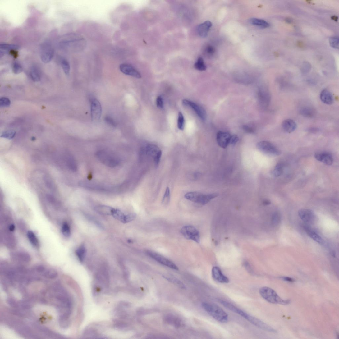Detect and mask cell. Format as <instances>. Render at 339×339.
<instances>
[{
    "instance_id": "cell-20",
    "label": "cell",
    "mask_w": 339,
    "mask_h": 339,
    "mask_svg": "<svg viewBox=\"0 0 339 339\" xmlns=\"http://www.w3.org/2000/svg\"><path fill=\"white\" fill-rule=\"evenodd\" d=\"M165 321L169 324L176 328H179L183 325V323L180 318L173 315H169L165 318Z\"/></svg>"
},
{
    "instance_id": "cell-18",
    "label": "cell",
    "mask_w": 339,
    "mask_h": 339,
    "mask_svg": "<svg viewBox=\"0 0 339 339\" xmlns=\"http://www.w3.org/2000/svg\"><path fill=\"white\" fill-rule=\"evenodd\" d=\"M304 228L308 236L313 240L321 245L323 244V241L322 237L317 234V232L312 229L309 226L307 225L305 226H304Z\"/></svg>"
},
{
    "instance_id": "cell-35",
    "label": "cell",
    "mask_w": 339,
    "mask_h": 339,
    "mask_svg": "<svg viewBox=\"0 0 339 339\" xmlns=\"http://www.w3.org/2000/svg\"><path fill=\"white\" fill-rule=\"evenodd\" d=\"M16 134V131L13 130H9L2 133L1 137L9 139H13Z\"/></svg>"
},
{
    "instance_id": "cell-47",
    "label": "cell",
    "mask_w": 339,
    "mask_h": 339,
    "mask_svg": "<svg viewBox=\"0 0 339 339\" xmlns=\"http://www.w3.org/2000/svg\"><path fill=\"white\" fill-rule=\"evenodd\" d=\"M105 120L108 124L111 126L115 127L117 126V124H116L114 120L109 116H107L105 118Z\"/></svg>"
},
{
    "instance_id": "cell-42",
    "label": "cell",
    "mask_w": 339,
    "mask_h": 339,
    "mask_svg": "<svg viewBox=\"0 0 339 339\" xmlns=\"http://www.w3.org/2000/svg\"><path fill=\"white\" fill-rule=\"evenodd\" d=\"M19 259L24 261H30V255L26 253L20 252L18 253V254Z\"/></svg>"
},
{
    "instance_id": "cell-9",
    "label": "cell",
    "mask_w": 339,
    "mask_h": 339,
    "mask_svg": "<svg viewBox=\"0 0 339 339\" xmlns=\"http://www.w3.org/2000/svg\"><path fill=\"white\" fill-rule=\"evenodd\" d=\"M144 151L146 155L153 158L156 165L159 164L162 152L157 146L152 144H148L145 148Z\"/></svg>"
},
{
    "instance_id": "cell-53",
    "label": "cell",
    "mask_w": 339,
    "mask_h": 339,
    "mask_svg": "<svg viewBox=\"0 0 339 339\" xmlns=\"http://www.w3.org/2000/svg\"><path fill=\"white\" fill-rule=\"evenodd\" d=\"M15 229V226L13 224H11L10 225L9 227V230L10 231H13Z\"/></svg>"
},
{
    "instance_id": "cell-12",
    "label": "cell",
    "mask_w": 339,
    "mask_h": 339,
    "mask_svg": "<svg viewBox=\"0 0 339 339\" xmlns=\"http://www.w3.org/2000/svg\"><path fill=\"white\" fill-rule=\"evenodd\" d=\"M120 69L123 74L134 77L140 79L141 76L138 71L131 65L124 63L120 66Z\"/></svg>"
},
{
    "instance_id": "cell-43",
    "label": "cell",
    "mask_w": 339,
    "mask_h": 339,
    "mask_svg": "<svg viewBox=\"0 0 339 339\" xmlns=\"http://www.w3.org/2000/svg\"><path fill=\"white\" fill-rule=\"evenodd\" d=\"M23 68L19 64L15 63L13 66V71L15 74H19L22 72Z\"/></svg>"
},
{
    "instance_id": "cell-17",
    "label": "cell",
    "mask_w": 339,
    "mask_h": 339,
    "mask_svg": "<svg viewBox=\"0 0 339 339\" xmlns=\"http://www.w3.org/2000/svg\"><path fill=\"white\" fill-rule=\"evenodd\" d=\"M315 157L317 160L322 162L328 165H331L333 163L332 157L330 154L328 153H316Z\"/></svg>"
},
{
    "instance_id": "cell-44",
    "label": "cell",
    "mask_w": 339,
    "mask_h": 339,
    "mask_svg": "<svg viewBox=\"0 0 339 339\" xmlns=\"http://www.w3.org/2000/svg\"><path fill=\"white\" fill-rule=\"evenodd\" d=\"M136 215L135 213H130L127 215H126L123 223L125 224L134 220L136 217Z\"/></svg>"
},
{
    "instance_id": "cell-22",
    "label": "cell",
    "mask_w": 339,
    "mask_h": 339,
    "mask_svg": "<svg viewBox=\"0 0 339 339\" xmlns=\"http://www.w3.org/2000/svg\"><path fill=\"white\" fill-rule=\"evenodd\" d=\"M251 25L262 29H265L269 26V24L264 20L256 18H251L249 20Z\"/></svg>"
},
{
    "instance_id": "cell-21",
    "label": "cell",
    "mask_w": 339,
    "mask_h": 339,
    "mask_svg": "<svg viewBox=\"0 0 339 339\" xmlns=\"http://www.w3.org/2000/svg\"><path fill=\"white\" fill-rule=\"evenodd\" d=\"M320 98L322 102L327 105L332 104L333 102V98L331 93L327 89H324L322 91L320 94Z\"/></svg>"
},
{
    "instance_id": "cell-8",
    "label": "cell",
    "mask_w": 339,
    "mask_h": 339,
    "mask_svg": "<svg viewBox=\"0 0 339 339\" xmlns=\"http://www.w3.org/2000/svg\"><path fill=\"white\" fill-rule=\"evenodd\" d=\"M53 56L54 50L52 45L48 42L43 44L40 52V58L42 61L44 63H48L51 61Z\"/></svg>"
},
{
    "instance_id": "cell-34",
    "label": "cell",
    "mask_w": 339,
    "mask_h": 339,
    "mask_svg": "<svg viewBox=\"0 0 339 339\" xmlns=\"http://www.w3.org/2000/svg\"><path fill=\"white\" fill-rule=\"evenodd\" d=\"M185 125V120L183 114L180 112L178 114V128L183 130L184 129Z\"/></svg>"
},
{
    "instance_id": "cell-1",
    "label": "cell",
    "mask_w": 339,
    "mask_h": 339,
    "mask_svg": "<svg viewBox=\"0 0 339 339\" xmlns=\"http://www.w3.org/2000/svg\"><path fill=\"white\" fill-rule=\"evenodd\" d=\"M201 306L207 313L217 321L222 323L228 321V314L219 306L207 302L202 303Z\"/></svg>"
},
{
    "instance_id": "cell-46",
    "label": "cell",
    "mask_w": 339,
    "mask_h": 339,
    "mask_svg": "<svg viewBox=\"0 0 339 339\" xmlns=\"http://www.w3.org/2000/svg\"><path fill=\"white\" fill-rule=\"evenodd\" d=\"M156 103L157 106L158 108L161 109H163L164 108V104L163 100L161 96H159L157 98Z\"/></svg>"
},
{
    "instance_id": "cell-24",
    "label": "cell",
    "mask_w": 339,
    "mask_h": 339,
    "mask_svg": "<svg viewBox=\"0 0 339 339\" xmlns=\"http://www.w3.org/2000/svg\"><path fill=\"white\" fill-rule=\"evenodd\" d=\"M163 277L167 280L181 288V289H185L186 288L184 283L174 276L170 275H165L163 276Z\"/></svg>"
},
{
    "instance_id": "cell-28",
    "label": "cell",
    "mask_w": 339,
    "mask_h": 339,
    "mask_svg": "<svg viewBox=\"0 0 339 339\" xmlns=\"http://www.w3.org/2000/svg\"><path fill=\"white\" fill-rule=\"evenodd\" d=\"M194 67L195 69L200 71H204L206 69V66L204 60L201 57H199L195 63Z\"/></svg>"
},
{
    "instance_id": "cell-31",
    "label": "cell",
    "mask_w": 339,
    "mask_h": 339,
    "mask_svg": "<svg viewBox=\"0 0 339 339\" xmlns=\"http://www.w3.org/2000/svg\"><path fill=\"white\" fill-rule=\"evenodd\" d=\"M281 216L280 213L279 212H276L273 214L272 221V224L275 226H277L281 222Z\"/></svg>"
},
{
    "instance_id": "cell-26",
    "label": "cell",
    "mask_w": 339,
    "mask_h": 339,
    "mask_svg": "<svg viewBox=\"0 0 339 339\" xmlns=\"http://www.w3.org/2000/svg\"><path fill=\"white\" fill-rule=\"evenodd\" d=\"M85 247L84 244L81 245L78 248L76 251V254L80 262H83L85 255Z\"/></svg>"
},
{
    "instance_id": "cell-3",
    "label": "cell",
    "mask_w": 339,
    "mask_h": 339,
    "mask_svg": "<svg viewBox=\"0 0 339 339\" xmlns=\"http://www.w3.org/2000/svg\"><path fill=\"white\" fill-rule=\"evenodd\" d=\"M218 195L216 193L204 194L198 192H190L185 195L187 200L202 205L208 204L212 199Z\"/></svg>"
},
{
    "instance_id": "cell-33",
    "label": "cell",
    "mask_w": 339,
    "mask_h": 339,
    "mask_svg": "<svg viewBox=\"0 0 339 339\" xmlns=\"http://www.w3.org/2000/svg\"><path fill=\"white\" fill-rule=\"evenodd\" d=\"M62 232L63 236L66 237H69L71 235V230L69 226L66 222H64L63 224Z\"/></svg>"
},
{
    "instance_id": "cell-11",
    "label": "cell",
    "mask_w": 339,
    "mask_h": 339,
    "mask_svg": "<svg viewBox=\"0 0 339 339\" xmlns=\"http://www.w3.org/2000/svg\"><path fill=\"white\" fill-rule=\"evenodd\" d=\"M183 104L184 105L190 107L193 109L201 120L203 121H205L206 120V111L200 106L191 101L186 99L183 100Z\"/></svg>"
},
{
    "instance_id": "cell-7",
    "label": "cell",
    "mask_w": 339,
    "mask_h": 339,
    "mask_svg": "<svg viewBox=\"0 0 339 339\" xmlns=\"http://www.w3.org/2000/svg\"><path fill=\"white\" fill-rule=\"evenodd\" d=\"M146 253L148 256L161 264L174 270H179L178 267L174 263L158 253L150 250L146 251Z\"/></svg>"
},
{
    "instance_id": "cell-29",
    "label": "cell",
    "mask_w": 339,
    "mask_h": 339,
    "mask_svg": "<svg viewBox=\"0 0 339 339\" xmlns=\"http://www.w3.org/2000/svg\"><path fill=\"white\" fill-rule=\"evenodd\" d=\"M30 76L32 80L34 82H39L40 80V76L39 70L36 67L32 68Z\"/></svg>"
},
{
    "instance_id": "cell-23",
    "label": "cell",
    "mask_w": 339,
    "mask_h": 339,
    "mask_svg": "<svg viewBox=\"0 0 339 339\" xmlns=\"http://www.w3.org/2000/svg\"><path fill=\"white\" fill-rule=\"evenodd\" d=\"M114 209L110 207L105 205H99L96 207L95 208V210L100 214L111 216Z\"/></svg>"
},
{
    "instance_id": "cell-2",
    "label": "cell",
    "mask_w": 339,
    "mask_h": 339,
    "mask_svg": "<svg viewBox=\"0 0 339 339\" xmlns=\"http://www.w3.org/2000/svg\"><path fill=\"white\" fill-rule=\"evenodd\" d=\"M259 293L261 296L266 301L269 303L282 305L289 304L290 300L282 299L274 290L268 287H263L260 288Z\"/></svg>"
},
{
    "instance_id": "cell-13",
    "label": "cell",
    "mask_w": 339,
    "mask_h": 339,
    "mask_svg": "<svg viewBox=\"0 0 339 339\" xmlns=\"http://www.w3.org/2000/svg\"><path fill=\"white\" fill-rule=\"evenodd\" d=\"M298 214L300 219L307 223H313L315 220L316 216L314 213L310 209H300L298 211Z\"/></svg>"
},
{
    "instance_id": "cell-49",
    "label": "cell",
    "mask_w": 339,
    "mask_h": 339,
    "mask_svg": "<svg viewBox=\"0 0 339 339\" xmlns=\"http://www.w3.org/2000/svg\"><path fill=\"white\" fill-rule=\"evenodd\" d=\"M47 198L49 202L53 204L57 205L58 204L57 201L53 196L49 195H47Z\"/></svg>"
},
{
    "instance_id": "cell-55",
    "label": "cell",
    "mask_w": 339,
    "mask_h": 339,
    "mask_svg": "<svg viewBox=\"0 0 339 339\" xmlns=\"http://www.w3.org/2000/svg\"><path fill=\"white\" fill-rule=\"evenodd\" d=\"M31 140H32L34 141L36 140V138L34 137H33L31 138Z\"/></svg>"
},
{
    "instance_id": "cell-41",
    "label": "cell",
    "mask_w": 339,
    "mask_h": 339,
    "mask_svg": "<svg viewBox=\"0 0 339 339\" xmlns=\"http://www.w3.org/2000/svg\"><path fill=\"white\" fill-rule=\"evenodd\" d=\"M11 103V101L7 98L2 97L0 99V105L1 107H9Z\"/></svg>"
},
{
    "instance_id": "cell-51",
    "label": "cell",
    "mask_w": 339,
    "mask_h": 339,
    "mask_svg": "<svg viewBox=\"0 0 339 339\" xmlns=\"http://www.w3.org/2000/svg\"><path fill=\"white\" fill-rule=\"evenodd\" d=\"M10 53L15 58H17L18 56V53L16 50H10Z\"/></svg>"
},
{
    "instance_id": "cell-48",
    "label": "cell",
    "mask_w": 339,
    "mask_h": 339,
    "mask_svg": "<svg viewBox=\"0 0 339 339\" xmlns=\"http://www.w3.org/2000/svg\"><path fill=\"white\" fill-rule=\"evenodd\" d=\"M239 138L238 136L236 135H233L231 136L230 144L232 145L236 144L239 141Z\"/></svg>"
},
{
    "instance_id": "cell-54",
    "label": "cell",
    "mask_w": 339,
    "mask_h": 339,
    "mask_svg": "<svg viewBox=\"0 0 339 339\" xmlns=\"http://www.w3.org/2000/svg\"><path fill=\"white\" fill-rule=\"evenodd\" d=\"M263 204L264 205H268L270 204H271V202L269 201L265 200Z\"/></svg>"
},
{
    "instance_id": "cell-25",
    "label": "cell",
    "mask_w": 339,
    "mask_h": 339,
    "mask_svg": "<svg viewBox=\"0 0 339 339\" xmlns=\"http://www.w3.org/2000/svg\"><path fill=\"white\" fill-rule=\"evenodd\" d=\"M300 113L303 116L307 118H312L315 115V112L314 109L310 107H304L300 110Z\"/></svg>"
},
{
    "instance_id": "cell-38",
    "label": "cell",
    "mask_w": 339,
    "mask_h": 339,
    "mask_svg": "<svg viewBox=\"0 0 339 339\" xmlns=\"http://www.w3.org/2000/svg\"><path fill=\"white\" fill-rule=\"evenodd\" d=\"M19 47L16 45L9 44H2L0 45V48L1 49L4 50H16L19 48Z\"/></svg>"
},
{
    "instance_id": "cell-50",
    "label": "cell",
    "mask_w": 339,
    "mask_h": 339,
    "mask_svg": "<svg viewBox=\"0 0 339 339\" xmlns=\"http://www.w3.org/2000/svg\"><path fill=\"white\" fill-rule=\"evenodd\" d=\"M281 279L283 281H286L290 282H293L295 281V280L293 279V278L286 277H281Z\"/></svg>"
},
{
    "instance_id": "cell-40",
    "label": "cell",
    "mask_w": 339,
    "mask_h": 339,
    "mask_svg": "<svg viewBox=\"0 0 339 339\" xmlns=\"http://www.w3.org/2000/svg\"><path fill=\"white\" fill-rule=\"evenodd\" d=\"M170 191L168 188H167L163 197V202L164 204H167L169 203L170 199Z\"/></svg>"
},
{
    "instance_id": "cell-30",
    "label": "cell",
    "mask_w": 339,
    "mask_h": 339,
    "mask_svg": "<svg viewBox=\"0 0 339 339\" xmlns=\"http://www.w3.org/2000/svg\"><path fill=\"white\" fill-rule=\"evenodd\" d=\"M125 215L123 212L117 209H114L112 216L115 218L123 223Z\"/></svg>"
},
{
    "instance_id": "cell-52",
    "label": "cell",
    "mask_w": 339,
    "mask_h": 339,
    "mask_svg": "<svg viewBox=\"0 0 339 339\" xmlns=\"http://www.w3.org/2000/svg\"><path fill=\"white\" fill-rule=\"evenodd\" d=\"M243 129L245 131H247V132L252 133L254 132V130L250 128L249 126H243Z\"/></svg>"
},
{
    "instance_id": "cell-27",
    "label": "cell",
    "mask_w": 339,
    "mask_h": 339,
    "mask_svg": "<svg viewBox=\"0 0 339 339\" xmlns=\"http://www.w3.org/2000/svg\"><path fill=\"white\" fill-rule=\"evenodd\" d=\"M28 239L31 244L34 247L38 248L39 246V241L36 235L32 231H29L27 233Z\"/></svg>"
},
{
    "instance_id": "cell-36",
    "label": "cell",
    "mask_w": 339,
    "mask_h": 339,
    "mask_svg": "<svg viewBox=\"0 0 339 339\" xmlns=\"http://www.w3.org/2000/svg\"><path fill=\"white\" fill-rule=\"evenodd\" d=\"M61 64L62 67L66 75H68L70 71V65L67 60L63 59L62 61Z\"/></svg>"
},
{
    "instance_id": "cell-19",
    "label": "cell",
    "mask_w": 339,
    "mask_h": 339,
    "mask_svg": "<svg viewBox=\"0 0 339 339\" xmlns=\"http://www.w3.org/2000/svg\"><path fill=\"white\" fill-rule=\"evenodd\" d=\"M282 126L283 129L286 132L289 133L294 131L297 127V125L295 121L290 119H286L283 121Z\"/></svg>"
},
{
    "instance_id": "cell-39",
    "label": "cell",
    "mask_w": 339,
    "mask_h": 339,
    "mask_svg": "<svg viewBox=\"0 0 339 339\" xmlns=\"http://www.w3.org/2000/svg\"><path fill=\"white\" fill-rule=\"evenodd\" d=\"M330 43L331 46L334 48H339V39L338 37H332L330 39Z\"/></svg>"
},
{
    "instance_id": "cell-5",
    "label": "cell",
    "mask_w": 339,
    "mask_h": 339,
    "mask_svg": "<svg viewBox=\"0 0 339 339\" xmlns=\"http://www.w3.org/2000/svg\"><path fill=\"white\" fill-rule=\"evenodd\" d=\"M180 232L186 239L193 241L198 243L200 242L199 231L194 226L190 225L185 226L181 229Z\"/></svg>"
},
{
    "instance_id": "cell-14",
    "label": "cell",
    "mask_w": 339,
    "mask_h": 339,
    "mask_svg": "<svg viewBox=\"0 0 339 339\" xmlns=\"http://www.w3.org/2000/svg\"><path fill=\"white\" fill-rule=\"evenodd\" d=\"M231 135L228 133L219 131L217 135L218 144L221 148L225 149L230 144Z\"/></svg>"
},
{
    "instance_id": "cell-32",
    "label": "cell",
    "mask_w": 339,
    "mask_h": 339,
    "mask_svg": "<svg viewBox=\"0 0 339 339\" xmlns=\"http://www.w3.org/2000/svg\"><path fill=\"white\" fill-rule=\"evenodd\" d=\"M283 172V165L281 163L277 164L272 172V175L275 177L281 176Z\"/></svg>"
},
{
    "instance_id": "cell-6",
    "label": "cell",
    "mask_w": 339,
    "mask_h": 339,
    "mask_svg": "<svg viewBox=\"0 0 339 339\" xmlns=\"http://www.w3.org/2000/svg\"><path fill=\"white\" fill-rule=\"evenodd\" d=\"M257 148L263 153L271 156H279L280 151L271 143L267 141H262L258 143Z\"/></svg>"
},
{
    "instance_id": "cell-45",
    "label": "cell",
    "mask_w": 339,
    "mask_h": 339,
    "mask_svg": "<svg viewBox=\"0 0 339 339\" xmlns=\"http://www.w3.org/2000/svg\"><path fill=\"white\" fill-rule=\"evenodd\" d=\"M45 183L49 189L53 190L55 188V185L53 182L48 177L45 176L44 179Z\"/></svg>"
},
{
    "instance_id": "cell-4",
    "label": "cell",
    "mask_w": 339,
    "mask_h": 339,
    "mask_svg": "<svg viewBox=\"0 0 339 339\" xmlns=\"http://www.w3.org/2000/svg\"><path fill=\"white\" fill-rule=\"evenodd\" d=\"M99 159L107 166L114 167L119 163V160L114 154L107 151H99L97 153Z\"/></svg>"
},
{
    "instance_id": "cell-10",
    "label": "cell",
    "mask_w": 339,
    "mask_h": 339,
    "mask_svg": "<svg viewBox=\"0 0 339 339\" xmlns=\"http://www.w3.org/2000/svg\"><path fill=\"white\" fill-rule=\"evenodd\" d=\"M102 110V106L99 101L96 99H92L91 102V113L94 122H98L100 120Z\"/></svg>"
},
{
    "instance_id": "cell-16",
    "label": "cell",
    "mask_w": 339,
    "mask_h": 339,
    "mask_svg": "<svg viewBox=\"0 0 339 339\" xmlns=\"http://www.w3.org/2000/svg\"><path fill=\"white\" fill-rule=\"evenodd\" d=\"M212 24L209 21H207L199 25L197 28V32L199 36L202 38L206 37L208 34Z\"/></svg>"
},
{
    "instance_id": "cell-15",
    "label": "cell",
    "mask_w": 339,
    "mask_h": 339,
    "mask_svg": "<svg viewBox=\"0 0 339 339\" xmlns=\"http://www.w3.org/2000/svg\"><path fill=\"white\" fill-rule=\"evenodd\" d=\"M212 277L216 281L222 283H228L229 282L228 278L222 274L220 268L215 266L212 271Z\"/></svg>"
},
{
    "instance_id": "cell-37",
    "label": "cell",
    "mask_w": 339,
    "mask_h": 339,
    "mask_svg": "<svg viewBox=\"0 0 339 339\" xmlns=\"http://www.w3.org/2000/svg\"><path fill=\"white\" fill-rule=\"evenodd\" d=\"M204 53L206 55L209 56H211L215 53V48L211 45H208L206 46L204 49Z\"/></svg>"
}]
</instances>
